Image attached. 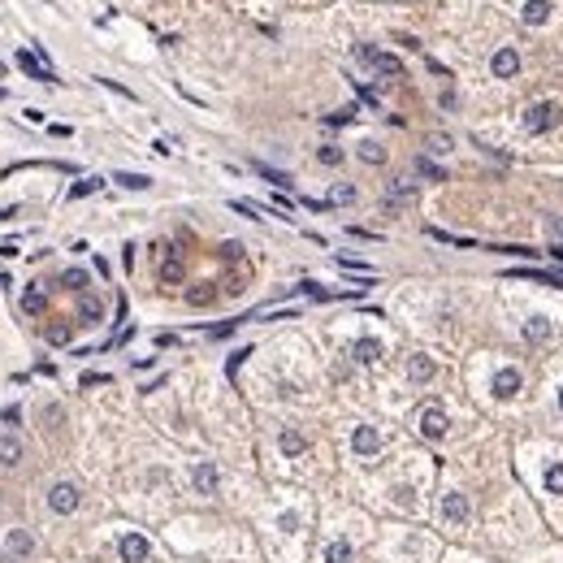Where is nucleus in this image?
Segmentation results:
<instances>
[{
    "mask_svg": "<svg viewBox=\"0 0 563 563\" xmlns=\"http://www.w3.org/2000/svg\"><path fill=\"white\" fill-rule=\"evenodd\" d=\"M516 390H520V373H516V369H503V373L494 377V395H498V399H511Z\"/></svg>",
    "mask_w": 563,
    "mask_h": 563,
    "instance_id": "nucleus-12",
    "label": "nucleus"
},
{
    "mask_svg": "<svg viewBox=\"0 0 563 563\" xmlns=\"http://www.w3.org/2000/svg\"><path fill=\"white\" fill-rule=\"evenodd\" d=\"M109 381H113L109 373H83V390L87 386H109Z\"/></svg>",
    "mask_w": 563,
    "mask_h": 563,
    "instance_id": "nucleus-31",
    "label": "nucleus"
},
{
    "mask_svg": "<svg viewBox=\"0 0 563 563\" xmlns=\"http://www.w3.org/2000/svg\"><path fill=\"white\" fill-rule=\"evenodd\" d=\"M550 256H555V260H563V247H550Z\"/></svg>",
    "mask_w": 563,
    "mask_h": 563,
    "instance_id": "nucleus-43",
    "label": "nucleus"
},
{
    "mask_svg": "<svg viewBox=\"0 0 563 563\" xmlns=\"http://www.w3.org/2000/svg\"><path fill=\"white\" fill-rule=\"evenodd\" d=\"M446 147H451V139H442V135H433V139H429V152H446Z\"/></svg>",
    "mask_w": 563,
    "mask_h": 563,
    "instance_id": "nucleus-40",
    "label": "nucleus"
},
{
    "mask_svg": "<svg viewBox=\"0 0 563 563\" xmlns=\"http://www.w3.org/2000/svg\"><path fill=\"white\" fill-rule=\"evenodd\" d=\"M351 117H355V109H343V113H329L325 121H329V126H347Z\"/></svg>",
    "mask_w": 563,
    "mask_h": 563,
    "instance_id": "nucleus-36",
    "label": "nucleus"
},
{
    "mask_svg": "<svg viewBox=\"0 0 563 563\" xmlns=\"http://www.w3.org/2000/svg\"><path fill=\"white\" fill-rule=\"evenodd\" d=\"M0 420H5V425H18V420H22V412H18V407H5V412H0Z\"/></svg>",
    "mask_w": 563,
    "mask_h": 563,
    "instance_id": "nucleus-39",
    "label": "nucleus"
},
{
    "mask_svg": "<svg viewBox=\"0 0 563 563\" xmlns=\"http://www.w3.org/2000/svg\"><path fill=\"white\" fill-rule=\"evenodd\" d=\"M22 308H27L31 317L44 312V308H48V295H44V291H27V295H22Z\"/></svg>",
    "mask_w": 563,
    "mask_h": 563,
    "instance_id": "nucleus-24",
    "label": "nucleus"
},
{
    "mask_svg": "<svg viewBox=\"0 0 563 563\" xmlns=\"http://www.w3.org/2000/svg\"><path fill=\"white\" fill-rule=\"evenodd\" d=\"M546 490L550 494H563V464H550L546 468Z\"/></svg>",
    "mask_w": 563,
    "mask_h": 563,
    "instance_id": "nucleus-25",
    "label": "nucleus"
},
{
    "mask_svg": "<svg viewBox=\"0 0 563 563\" xmlns=\"http://www.w3.org/2000/svg\"><path fill=\"white\" fill-rule=\"evenodd\" d=\"M360 157H364L369 165H381V161H386V152H381L377 143H364V147H360Z\"/></svg>",
    "mask_w": 563,
    "mask_h": 563,
    "instance_id": "nucleus-28",
    "label": "nucleus"
},
{
    "mask_svg": "<svg viewBox=\"0 0 563 563\" xmlns=\"http://www.w3.org/2000/svg\"><path fill=\"white\" fill-rule=\"evenodd\" d=\"M69 334H65V325H57V329H48V343H65Z\"/></svg>",
    "mask_w": 563,
    "mask_h": 563,
    "instance_id": "nucleus-42",
    "label": "nucleus"
},
{
    "mask_svg": "<svg viewBox=\"0 0 563 563\" xmlns=\"http://www.w3.org/2000/svg\"><path fill=\"white\" fill-rule=\"evenodd\" d=\"M321 161H325V165H338L343 152H338V147H321Z\"/></svg>",
    "mask_w": 563,
    "mask_h": 563,
    "instance_id": "nucleus-37",
    "label": "nucleus"
},
{
    "mask_svg": "<svg viewBox=\"0 0 563 563\" xmlns=\"http://www.w3.org/2000/svg\"><path fill=\"white\" fill-rule=\"evenodd\" d=\"M338 269H347V273H364V277H373V269H369L364 260H338Z\"/></svg>",
    "mask_w": 563,
    "mask_h": 563,
    "instance_id": "nucleus-32",
    "label": "nucleus"
},
{
    "mask_svg": "<svg viewBox=\"0 0 563 563\" xmlns=\"http://www.w3.org/2000/svg\"><path fill=\"white\" fill-rule=\"evenodd\" d=\"M412 195H416V187H395L390 191V199H412Z\"/></svg>",
    "mask_w": 563,
    "mask_h": 563,
    "instance_id": "nucleus-41",
    "label": "nucleus"
},
{
    "mask_svg": "<svg viewBox=\"0 0 563 563\" xmlns=\"http://www.w3.org/2000/svg\"><path fill=\"white\" fill-rule=\"evenodd\" d=\"M230 208H234L239 217H260V208H256V204H247V199H230Z\"/></svg>",
    "mask_w": 563,
    "mask_h": 563,
    "instance_id": "nucleus-29",
    "label": "nucleus"
},
{
    "mask_svg": "<svg viewBox=\"0 0 563 563\" xmlns=\"http://www.w3.org/2000/svg\"><path fill=\"white\" fill-rule=\"evenodd\" d=\"M61 286H69V291L87 286V273H83V269H65V273H61Z\"/></svg>",
    "mask_w": 563,
    "mask_h": 563,
    "instance_id": "nucleus-27",
    "label": "nucleus"
},
{
    "mask_svg": "<svg viewBox=\"0 0 563 563\" xmlns=\"http://www.w3.org/2000/svg\"><path fill=\"white\" fill-rule=\"evenodd\" d=\"M524 126H529L533 135H546L550 126H559V105H555V100H542V105H533V109L524 113Z\"/></svg>",
    "mask_w": 563,
    "mask_h": 563,
    "instance_id": "nucleus-2",
    "label": "nucleus"
},
{
    "mask_svg": "<svg viewBox=\"0 0 563 563\" xmlns=\"http://www.w3.org/2000/svg\"><path fill=\"white\" fill-rule=\"evenodd\" d=\"M524 338H529V343H546V338H550V325H546L542 317L524 321Z\"/></svg>",
    "mask_w": 563,
    "mask_h": 563,
    "instance_id": "nucleus-18",
    "label": "nucleus"
},
{
    "mask_svg": "<svg viewBox=\"0 0 563 563\" xmlns=\"http://www.w3.org/2000/svg\"><path fill=\"white\" fill-rule=\"evenodd\" d=\"M355 199V187H334V195H329V204H351Z\"/></svg>",
    "mask_w": 563,
    "mask_h": 563,
    "instance_id": "nucleus-33",
    "label": "nucleus"
},
{
    "mask_svg": "<svg viewBox=\"0 0 563 563\" xmlns=\"http://www.w3.org/2000/svg\"><path fill=\"white\" fill-rule=\"evenodd\" d=\"M524 22H529V27H542V22L550 18V0H529V5H524V13H520Z\"/></svg>",
    "mask_w": 563,
    "mask_h": 563,
    "instance_id": "nucleus-13",
    "label": "nucleus"
},
{
    "mask_svg": "<svg viewBox=\"0 0 563 563\" xmlns=\"http://www.w3.org/2000/svg\"><path fill=\"white\" fill-rule=\"evenodd\" d=\"M117 550H121V559H126V563H147V555H152V546H147V537H143V533H126Z\"/></svg>",
    "mask_w": 563,
    "mask_h": 563,
    "instance_id": "nucleus-5",
    "label": "nucleus"
},
{
    "mask_svg": "<svg viewBox=\"0 0 563 563\" xmlns=\"http://www.w3.org/2000/svg\"><path fill=\"white\" fill-rule=\"evenodd\" d=\"M355 57H360L364 65H373V69H381V74H403L399 57H390V53H377V48H369V44H360V48H355Z\"/></svg>",
    "mask_w": 563,
    "mask_h": 563,
    "instance_id": "nucleus-4",
    "label": "nucleus"
},
{
    "mask_svg": "<svg viewBox=\"0 0 563 563\" xmlns=\"http://www.w3.org/2000/svg\"><path fill=\"white\" fill-rule=\"evenodd\" d=\"M5 550H9L13 559H27V555L35 550V542H31V533H27V529H13V533L5 537Z\"/></svg>",
    "mask_w": 563,
    "mask_h": 563,
    "instance_id": "nucleus-9",
    "label": "nucleus"
},
{
    "mask_svg": "<svg viewBox=\"0 0 563 563\" xmlns=\"http://www.w3.org/2000/svg\"><path fill=\"white\" fill-rule=\"evenodd\" d=\"M511 277H529V282H542V286H563L559 273H537V269H516Z\"/></svg>",
    "mask_w": 563,
    "mask_h": 563,
    "instance_id": "nucleus-19",
    "label": "nucleus"
},
{
    "mask_svg": "<svg viewBox=\"0 0 563 563\" xmlns=\"http://www.w3.org/2000/svg\"><path fill=\"white\" fill-rule=\"evenodd\" d=\"M325 563H351V546L347 542H329L325 546Z\"/></svg>",
    "mask_w": 563,
    "mask_h": 563,
    "instance_id": "nucleus-23",
    "label": "nucleus"
},
{
    "mask_svg": "<svg viewBox=\"0 0 563 563\" xmlns=\"http://www.w3.org/2000/svg\"><path fill=\"white\" fill-rule=\"evenodd\" d=\"M79 503H83V494H79V485H74V481H57L53 490H48V507H53L57 516H69V511H79Z\"/></svg>",
    "mask_w": 563,
    "mask_h": 563,
    "instance_id": "nucleus-1",
    "label": "nucleus"
},
{
    "mask_svg": "<svg viewBox=\"0 0 563 563\" xmlns=\"http://www.w3.org/2000/svg\"><path fill=\"white\" fill-rule=\"evenodd\" d=\"M416 169H420L425 178H438V183H442V178H446V173H442L438 165H433V161H416Z\"/></svg>",
    "mask_w": 563,
    "mask_h": 563,
    "instance_id": "nucleus-35",
    "label": "nucleus"
},
{
    "mask_svg": "<svg viewBox=\"0 0 563 563\" xmlns=\"http://www.w3.org/2000/svg\"><path fill=\"white\" fill-rule=\"evenodd\" d=\"M377 355H381V343L377 338H360V343H355V360H360V364H373Z\"/></svg>",
    "mask_w": 563,
    "mask_h": 563,
    "instance_id": "nucleus-17",
    "label": "nucleus"
},
{
    "mask_svg": "<svg viewBox=\"0 0 563 563\" xmlns=\"http://www.w3.org/2000/svg\"><path fill=\"white\" fill-rule=\"evenodd\" d=\"M303 446H308V442H303L295 429H286V433H282V451H286V455H299Z\"/></svg>",
    "mask_w": 563,
    "mask_h": 563,
    "instance_id": "nucleus-26",
    "label": "nucleus"
},
{
    "mask_svg": "<svg viewBox=\"0 0 563 563\" xmlns=\"http://www.w3.org/2000/svg\"><path fill=\"white\" fill-rule=\"evenodd\" d=\"M100 312H105V308H100V299H87L83 303V321H100Z\"/></svg>",
    "mask_w": 563,
    "mask_h": 563,
    "instance_id": "nucleus-34",
    "label": "nucleus"
},
{
    "mask_svg": "<svg viewBox=\"0 0 563 563\" xmlns=\"http://www.w3.org/2000/svg\"><path fill=\"white\" fill-rule=\"evenodd\" d=\"M18 69L27 74V79H35V83H57V74L48 69L35 53H27V48H18Z\"/></svg>",
    "mask_w": 563,
    "mask_h": 563,
    "instance_id": "nucleus-3",
    "label": "nucleus"
},
{
    "mask_svg": "<svg viewBox=\"0 0 563 563\" xmlns=\"http://www.w3.org/2000/svg\"><path fill=\"white\" fill-rule=\"evenodd\" d=\"M0 74H5V65H0Z\"/></svg>",
    "mask_w": 563,
    "mask_h": 563,
    "instance_id": "nucleus-45",
    "label": "nucleus"
},
{
    "mask_svg": "<svg viewBox=\"0 0 563 563\" xmlns=\"http://www.w3.org/2000/svg\"><path fill=\"white\" fill-rule=\"evenodd\" d=\"M234 325H239V321H225V325H213L208 334H213V338H225V334H234Z\"/></svg>",
    "mask_w": 563,
    "mask_h": 563,
    "instance_id": "nucleus-38",
    "label": "nucleus"
},
{
    "mask_svg": "<svg viewBox=\"0 0 563 563\" xmlns=\"http://www.w3.org/2000/svg\"><path fill=\"white\" fill-rule=\"evenodd\" d=\"M351 446H355V455H377V451H381L377 429H373V425H360V429H355V438H351Z\"/></svg>",
    "mask_w": 563,
    "mask_h": 563,
    "instance_id": "nucleus-7",
    "label": "nucleus"
},
{
    "mask_svg": "<svg viewBox=\"0 0 563 563\" xmlns=\"http://www.w3.org/2000/svg\"><path fill=\"white\" fill-rule=\"evenodd\" d=\"M195 490L199 494H217V468L213 464H199L195 468Z\"/></svg>",
    "mask_w": 563,
    "mask_h": 563,
    "instance_id": "nucleus-15",
    "label": "nucleus"
},
{
    "mask_svg": "<svg viewBox=\"0 0 563 563\" xmlns=\"http://www.w3.org/2000/svg\"><path fill=\"white\" fill-rule=\"evenodd\" d=\"M100 187H105V178H83V183L69 187V199H83V195H95Z\"/></svg>",
    "mask_w": 563,
    "mask_h": 563,
    "instance_id": "nucleus-22",
    "label": "nucleus"
},
{
    "mask_svg": "<svg viewBox=\"0 0 563 563\" xmlns=\"http://www.w3.org/2000/svg\"><path fill=\"white\" fill-rule=\"evenodd\" d=\"M113 183H121L126 191H147V187H152V178H147V173H117Z\"/></svg>",
    "mask_w": 563,
    "mask_h": 563,
    "instance_id": "nucleus-20",
    "label": "nucleus"
},
{
    "mask_svg": "<svg viewBox=\"0 0 563 563\" xmlns=\"http://www.w3.org/2000/svg\"><path fill=\"white\" fill-rule=\"evenodd\" d=\"M256 173H260L265 183H273L277 191H291V187H295V183H291V173H282V169H273V165H260V161H256Z\"/></svg>",
    "mask_w": 563,
    "mask_h": 563,
    "instance_id": "nucleus-14",
    "label": "nucleus"
},
{
    "mask_svg": "<svg viewBox=\"0 0 563 563\" xmlns=\"http://www.w3.org/2000/svg\"><path fill=\"white\" fill-rule=\"evenodd\" d=\"M247 355H251V347H239L234 355H230V364H225V373H230V377H234V373H239V364L247 360Z\"/></svg>",
    "mask_w": 563,
    "mask_h": 563,
    "instance_id": "nucleus-30",
    "label": "nucleus"
},
{
    "mask_svg": "<svg viewBox=\"0 0 563 563\" xmlns=\"http://www.w3.org/2000/svg\"><path fill=\"white\" fill-rule=\"evenodd\" d=\"M0 464H5V468L22 464V442L18 438H0Z\"/></svg>",
    "mask_w": 563,
    "mask_h": 563,
    "instance_id": "nucleus-16",
    "label": "nucleus"
},
{
    "mask_svg": "<svg viewBox=\"0 0 563 563\" xmlns=\"http://www.w3.org/2000/svg\"><path fill=\"white\" fill-rule=\"evenodd\" d=\"M516 69H520L516 48H498V53H494V74H498V79H511Z\"/></svg>",
    "mask_w": 563,
    "mask_h": 563,
    "instance_id": "nucleus-10",
    "label": "nucleus"
},
{
    "mask_svg": "<svg viewBox=\"0 0 563 563\" xmlns=\"http://www.w3.org/2000/svg\"><path fill=\"white\" fill-rule=\"evenodd\" d=\"M420 433L429 442H438L446 433V412H442V407H425V412H420Z\"/></svg>",
    "mask_w": 563,
    "mask_h": 563,
    "instance_id": "nucleus-6",
    "label": "nucleus"
},
{
    "mask_svg": "<svg viewBox=\"0 0 563 563\" xmlns=\"http://www.w3.org/2000/svg\"><path fill=\"white\" fill-rule=\"evenodd\" d=\"M559 407H563V390H559Z\"/></svg>",
    "mask_w": 563,
    "mask_h": 563,
    "instance_id": "nucleus-44",
    "label": "nucleus"
},
{
    "mask_svg": "<svg viewBox=\"0 0 563 563\" xmlns=\"http://www.w3.org/2000/svg\"><path fill=\"white\" fill-rule=\"evenodd\" d=\"M407 373H412L416 381H429V377H433V360H429V355H412V364H407Z\"/></svg>",
    "mask_w": 563,
    "mask_h": 563,
    "instance_id": "nucleus-21",
    "label": "nucleus"
},
{
    "mask_svg": "<svg viewBox=\"0 0 563 563\" xmlns=\"http://www.w3.org/2000/svg\"><path fill=\"white\" fill-rule=\"evenodd\" d=\"M442 516H446L451 524H464V520H468V498H464V494H446V498H442Z\"/></svg>",
    "mask_w": 563,
    "mask_h": 563,
    "instance_id": "nucleus-8",
    "label": "nucleus"
},
{
    "mask_svg": "<svg viewBox=\"0 0 563 563\" xmlns=\"http://www.w3.org/2000/svg\"><path fill=\"white\" fill-rule=\"evenodd\" d=\"M161 282H165V286H178V282H183V256H178V247H169V256H165Z\"/></svg>",
    "mask_w": 563,
    "mask_h": 563,
    "instance_id": "nucleus-11",
    "label": "nucleus"
}]
</instances>
